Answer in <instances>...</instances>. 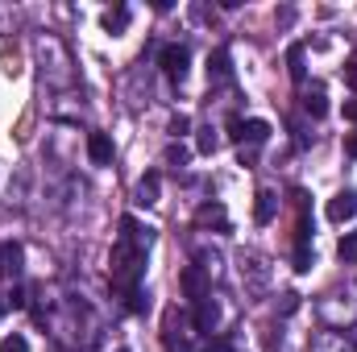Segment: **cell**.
Listing matches in <instances>:
<instances>
[{"label":"cell","mask_w":357,"mask_h":352,"mask_svg":"<svg viewBox=\"0 0 357 352\" xmlns=\"http://www.w3.org/2000/svg\"><path fill=\"white\" fill-rule=\"evenodd\" d=\"M183 162H187V150H183V145H171V150H167V166H183Z\"/></svg>","instance_id":"603a6c76"},{"label":"cell","mask_w":357,"mask_h":352,"mask_svg":"<svg viewBox=\"0 0 357 352\" xmlns=\"http://www.w3.org/2000/svg\"><path fill=\"white\" fill-rule=\"evenodd\" d=\"M303 108H307V116H316V120H320V116L328 112V95H324L320 88L307 91V95H303Z\"/></svg>","instance_id":"9a60e30c"},{"label":"cell","mask_w":357,"mask_h":352,"mask_svg":"<svg viewBox=\"0 0 357 352\" xmlns=\"http://www.w3.org/2000/svg\"><path fill=\"white\" fill-rule=\"evenodd\" d=\"M295 269H299V273L312 269V245H307V241H295Z\"/></svg>","instance_id":"d6986e66"},{"label":"cell","mask_w":357,"mask_h":352,"mask_svg":"<svg viewBox=\"0 0 357 352\" xmlns=\"http://www.w3.org/2000/svg\"><path fill=\"white\" fill-rule=\"evenodd\" d=\"M158 63H162L167 79H175V83H183V79H187V63H191V54H187L183 46H162Z\"/></svg>","instance_id":"277c9868"},{"label":"cell","mask_w":357,"mask_h":352,"mask_svg":"<svg viewBox=\"0 0 357 352\" xmlns=\"http://www.w3.org/2000/svg\"><path fill=\"white\" fill-rule=\"evenodd\" d=\"M354 216H357V191H341V195L328 199V220L333 224H349Z\"/></svg>","instance_id":"5b68a950"},{"label":"cell","mask_w":357,"mask_h":352,"mask_svg":"<svg viewBox=\"0 0 357 352\" xmlns=\"http://www.w3.org/2000/svg\"><path fill=\"white\" fill-rule=\"evenodd\" d=\"M316 352H354V344L345 336H320L316 340Z\"/></svg>","instance_id":"2e32d148"},{"label":"cell","mask_w":357,"mask_h":352,"mask_svg":"<svg viewBox=\"0 0 357 352\" xmlns=\"http://www.w3.org/2000/svg\"><path fill=\"white\" fill-rule=\"evenodd\" d=\"M345 120L357 125V99H345Z\"/></svg>","instance_id":"4316f807"},{"label":"cell","mask_w":357,"mask_h":352,"mask_svg":"<svg viewBox=\"0 0 357 352\" xmlns=\"http://www.w3.org/2000/svg\"><path fill=\"white\" fill-rule=\"evenodd\" d=\"M337 253H341V262H357V237H341V245H337Z\"/></svg>","instance_id":"ffe728a7"},{"label":"cell","mask_w":357,"mask_h":352,"mask_svg":"<svg viewBox=\"0 0 357 352\" xmlns=\"http://www.w3.org/2000/svg\"><path fill=\"white\" fill-rule=\"evenodd\" d=\"M204 352H233V344H229V340H208Z\"/></svg>","instance_id":"484cf974"},{"label":"cell","mask_w":357,"mask_h":352,"mask_svg":"<svg viewBox=\"0 0 357 352\" xmlns=\"http://www.w3.org/2000/svg\"><path fill=\"white\" fill-rule=\"evenodd\" d=\"M216 319H220V307L212 303V294H208V298H199V303H195V311H191V328H195V332H212V328H216Z\"/></svg>","instance_id":"8992f818"},{"label":"cell","mask_w":357,"mask_h":352,"mask_svg":"<svg viewBox=\"0 0 357 352\" xmlns=\"http://www.w3.org/2000/svg\"><path fill=\"white\" fill-rule=\"evenodd\" d=\"M195 224H216V228H229V216H225V207H220V203H204V207L195 211Z\"/></svg>","instance_id":"7c38bea8"},{"label":"cell","mask_w":357,"mask_h":352,"mask_svg":"<svg viewBox=\"0 0 357 352\" xmlns=\"http://www.w3.org/2000/svg\"><path fill=\"white\" fill-rule=\"evenodd\" d=\"M195 150H199V154H216V150H220V137H216V129H199V141H195Z\"/></svg>","instance_id":"ac0fdd59"},{"label":"cell","mask_w":357,"mask_h":352,"mask_svg":"<svg viewBox=\"0 0 357 352\" xmlns=\"http://www.w3.org/2000/svg\"><path fill=\"white\" fill-rule=\"evenodd\" d=\"M187 129H191V116H187V112H175V116H171V137H187Z\"/></svg>","instance_id":"44dd1931"},{"label":"cell","mask_w":357,"mask_h":352,"mask_svg":"<svg viewBox=\"0 0 357 352\" xmlns=\"http://www.w3.org/2000/svg\"><path fill=\"white\" fill-rule=\"evenodd\" d=\"M0 352H29V340L13 332V336H4V340H0Z\"/></svg>","instance_id":"7402d4cb"},{"label":"cell","mask_w":357,"mask_h":352,"mask_svg":"<svg viewBox=\"0 0 357 352\" xmlns=\"http://www.w3.org/2000/svg\"><path fill=\"white\" fill-rule=\"evenodd\" d=\"M142 269H146V249H137L129 237H116V245H112V286L133 294L137 282H142Z\"/></svg>","instance_id":"6da1fadb"},{"label":"cell","mask_w":357,"mask_h":352,"mask_svg":"<svg viewBox=\"0 0 357 352\" xmlns=\"http://www.w3.org/2000/svg\"><path fill=\"white\" fill-rule=\"evenodd\" d=\"M287 63H291V79L303 83V46H291L287 50Z\"/></svg>","instance_id":"e0dca14e"},{"label":"cell","mask_w":357,"mask_h":352,"mask_svg":"<svg viewBox=\"0 0 357 352\" xmlns=\"http://www.w3.org/2000/svg\"><path fill=\"white\" fill-rule=\"evenodd\" d=\"M8 307H17V311L25 307V290H21V286H13V294H8Z\"/></svg>","instance_id":"d4e9b609"},{"label":"cell","mask_w":357,"mask_h":352,"mask_svg":"<svg viewBox=\"0 0 357 352\" xmlns=\"http://www.w3.org/2000/svg\"><path fill=\"white\" fill-rule=\"evenodd\" d=\"M229 75H233V67H229V54H225V50H216V54L208 58V79H212V83H225Z\"/></svg>","instance_id":"8fae6325"},{"label":"cell","mask_w":357,"mask_h":352,"mask_svg":"<svg viewBox=\"0 0 357 352\" xmlns=\"http://www.w3.org/2000/svg\"><path fill=\"white\" fill-rule=\"evenodd\" d=\"M270 137V125L266 120H241V137L237 141H250V145H262Z\"/></svg>","instance_id":"30bf717a"},{"label":"cell","mask_w":357,"mask_h":352,"mask_svg":"<svg viewBox=\"0 0 357 352\" xmlns=\"http://www.w3.org/2000/svg\"><path fill=\"white\" fill-rule=\"evenodd\" d=\"M178 286H183V294H187L191 303H199V298L212 294V282H208V273H204L199 265H187V269L178 273Z\"/></svg>","instance_id":"3957f363"},{"label":"cell","mask_w":357,"mask_h":352,"mask_svg":"<svg viewBox=\"0 0 357 352\" xmlns=\"http://www.w3.org/2000/svg\"><path fill=\"white\" fill-rule=\"evenodd\" d=\"M4 307H8V303H0V311H4Z\"/></svg>","instance_id":"4dcf8cb0"},{"label":"cell","mask_w":357,"mask_h":352,"mask_svg":"<svg viewBox=\"0 0 357 352\" xmlns=\"http://www.w3.org/2000/svg\"><path fill=\"white\" fill-rule=\"evenodd\" d=\"M88 158L96 166H108V162H112V141H108V133H91L88 137Z\"/></svg>","instance_id":"52a82bcc"},{"label":"cell","mask_w":357,"mask_h":352,"mask_svg":"<svg viewBox=\"0 0 357 352\" xmlns=\"http://www.w3.org/2000/svg\"><path fill=\"white\" fill-rule=\"evenodd\" d=\"M125 25H129V8H125V4H116V8L104 13V29H108V33H121Z\"/></svg>","instance_id":"5bb4252c"},{"label":"cell","mask_w":357,"mask_h":352,"mask_svg":"<svg viewBox=\"0 0 357 352\" xmlns=\"http://www.w3.org/2000/svg\"><path fill=\"white\" fill-rule=\"evenodd\" d=\"M345 154L357 158V133H345Z\"/></svg>","instance_id":"83f0119b"},{"label":"cell","mask_w":357,"mask_h":352,"mask_svg":"<svg viewBox=\"0 0 357 352\" xmlns=\"http://www.w3.org/2000/svg\"><path fill=\"white\" fill-rule=\"evenodd\" d=\"M0 269H4L8 278L21 273V249H17V245H0Z\"/></svg>","instance_id":"4fadbf2b"},{"label":"cell","mask_w":357,"mask_h":352,"mask_svg":"<svg viewBox=\"0 0 357 352\" xmlns=\"http://www.w3.org/2000/svg\"><path fill=\"white\" fill-rule=\"evenodd\" d=\"M229 137H233V141L241 137V116H233V120H229Z\"/></svg>","instance_id":"f1b7e54d"},{"label":"cell","mask_w":357,"mask_h":352,"mask_svg":"<svg viewBox=\"0 0 357 352\" xmlns=\"http://www.w3.org/2000/svg\"><path fill=\"white\" fill-rule=\"evenodd\" d=\"M345 83L357 91V58H349V63H345Z\"/></svg>","instance_id":"cb8c5ba5"},{"label":"cell","mask_w":357,"mask_h":352,"mask_svg":"<svg viewBox=\"0 0 357 352\" xmlns=\"http://www.w3.org/2000/svg\"><path fill=\"white\" fill-rule=\"evenodd\" d=\"M162 349L167 352H191L195 344H191V336H187V319L178 315L175 307L162 315Z\"/></svg>","instance_id":"7a4b0ae2"},{"label":"cell","mask_w":357,"mask_h":352,"mask_svg":"<svg viewBox=\"0 0 357 352\" xmlns=\"http://www.w3.org/2000/svg\"><path fill=\"white\" fill-rule=\"evenodd\" d=\"M133 203H137V207H154V203H158V175H146L142 182H137Z\"/></svg>","instance_id":"ba28073f"},{"label":"cell","mask_w":357,"mask_h":352,"mask_svg":"<svg viewBox=\"0 0 357 352\" xmlns=\"http://www.w3.org/2000/svg\"><path fill=\"white\" fill-rule=\"evenodd\" d=\"M274 211H278V195H274V191H258L254 220H258V224H270V220H274Z\"/></svg>","instance_id":"9c48e42d"},{"label":"cell","mask_w":357,"mask_h":352,"mask_svg":"<svg viewBox=\"0 0 357 352\" xmlns=\"http://www.w3.org/2000/svg\"><path fill=\"white\" fill-rule=\"evenodd\" d=\"M299 307V294H282V311H295Z\"/></svg>","instance_id":"f546056e"}]
</instances>
